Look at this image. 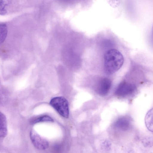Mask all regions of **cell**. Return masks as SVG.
I'll return each mask as SVG.
<instances>
[{
  "instance_id": "3957f363",
  "label": "cell",
  "mask_w": 153,
  "mask_h": 153,
  "mask_svg": "<svg viewBox=\"0 0 153 153\" xmlns=\"http://www.w3.org/2000/svg\"><path fill=\"white\" fill-rule=\"evenodd\" d=\"M62 56L65 63L70 68L75 69L80 66L81 60L79 57L71 48L66 47L63 49Z\"/></svg>"
},
{
  "instance_id": "8992f818",
  "label": "cell",
  "mask_w": 153,
  "mask_h": 153,
  "mask_svg": "<svg viewBox=\"0 0 153 153\" xmlns=\"http://www.w3.org/2000/svg\"><path fill=\"white\" fill-rule=\"evenodd\" d=\"M111 81L106 77L100 79L98 82L97 91L101 96L106 95L109 92L111 86Z\"/></svg>"
},
{
  "instance_id": "52a82bcc",
  "label": "cell",
  "mask_w": 153,
  "mask_h": 153,
  "mask_svg": "<svg viewBox=\"0 0 153 153\" xmlns=\"http://www.w3.org/2000/svg\"><path fill=\"white\" fill-rule=\"evenodd\" d=\"M131 124L130 121L128 118L122 117L117 119L114 123V126L121 130L126 131L130 128Z\"/></svg>"
},
{
  "instance_id": "ba28073f",
  "label": "cell",
  "mask_w": 153,
  "mask_h": 153,
  "mask_svg": "<svg viewBox=\"0 0 153 153\" xmlns=\"http://www.w3.org/2000/svg\"><path fill=\"white\" fill-rule=\"evenodd\" d=\"M7 133V123L5 116L0 112V138L5 137Z\"/></svg>"
},
{
  "instance_id": "6da1fadb",
  "label": "cell",
  "mask_w": 153,
  "mask_h": 153,
  "mask_svg": "<svg viewBox=\"0 0 153 153\" xmlns=\"http://www.w3.org/2000/svg\"><path fill=\"white\" fill-rule=\"evenodd\" d=\"M124 58L121 53L115 49L109 50L104 55V71L107 74L111 75L117 71L122 66Z\"/></svg>"
},
{
  "instance_id": "7a4b0ae2",
  "label": "cell",
  "mask_w": 153,
  "mask_h": 153,
  "mask_svg": "<svg viewBox=\"0 0 153 153\" xmlns=\"http://www.w3.org/2000/svg\"><path fill=\"white\" fill-rule=\"evenodd\" d=\"M50 104L62 117L68 118L69 116L68 102L62 97H55L50 100Z\"/></svg>"
},
{
  "instance_id": "277c9868",
  "label": "cell",
  "mask_w": 153,
  "mask_h": 153,
  "mask_svg": "<svg viewBox=\"0 0 153 153\" xmlns=\"http://www.w3.org/2000/svg\"><path fill=\"white\" fill-rule=\"evenodd\" d=\"M136 88L135 85L131 83L126 81L120 82L117 87L115 94L120 97H124L133 93Z\"/></svg>"
},
{
  "instance_id": "9c48e42d",
  "label": "cell",
  "mask_w": 153,
  "mask_h": 153,
  "mask_svg": "<svg viewBox=\"0 0 153 153\" xmlns=\"http://www.w3.org/2000/svg\"><path fill=\"white\" fill-rule=\"evenodd\" d=\"M12 0H0V15L7 14Z\"/></svg>"
},
{
  "instance_id": "8fae6325",
  "label": "cell",
  "mask_w": 153,
  "mask_h": 153,
  "mask_svg": "<svg viewBox=\"0 0 153 153\" xmlns=\"http://www.w3.org/2000/svg\"><path fill=\"white\" fill-rule=\"evenodd\" d=\"M7 33L6 25L0 22V45L2 43L6 38Z\"/></svg>"
},
{
  "instance_id": "30bf717a",
  "label": "cell",
  "mask_w": 153,
  "mask_h": 153,
  "mask_svg": "<svg viewBox=\"0 0 153 153\" xmlns=\"http://www.w3.org/2000/svg\"><path fill=\"white\" fill-rule=\"evenodd\" d=\"M153 109L152 108L146 114L145 122L146 127L151 131H153Z\"/></svg>"
},
{
  "instance_id": "7c38bea8",
  "label": "cell",
  "mask_w": 153,
  "mask_h": 153,
  "mask_svg": "<svg viewBox=\"0 0 153 153\" xmlns=\"http://www.w3.org/2000/svg\"><path fill=\"white\" fill-rule=\"evenodd\" d=\"M53 122V119L48 115H44L38 117L31 122L32 124H34L39 122Z\"/></svg>"
},
{
  "instance_id": "5b68a950",
  "label": "cell",
  "mask_w": 153,
  "mask_h": 153,
  "mask_svg": "<svg viewBox=\"0 0 153 153\" xmlns=\"http://www.w3.org/2000/svg\"><path fill=\"white\" fill-rule=\"evenodd\" d=\"M30 135L33 144L36 149L44 150L48 147L49 143L48 141L42 138L33 129L31 130Z\"/></svg>"
}]
</instances>
